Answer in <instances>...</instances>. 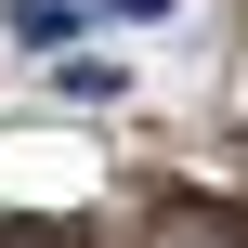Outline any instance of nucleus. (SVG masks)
<instances>
[{
	"instance_id": "nucleus-1",
	"label": "nucleus",
	"mask_w": 248,
	"mask_h": 248,
	"mask_svg": "<svg viewBox=\"0 0 248 248\" xmlns=\"http://www.w3.org/2000/svg\"><path fill=\"white\" fill-rule=\"evenodd\" d=\"M65 26H78V13H65V0H13V39H39V52H52V39H65Z\"/></svg>"
},
{
	"instance_id": "nucleus-2",
	"label": "nucleus",
	"mask_w": 248,
	"mask_h": 248,
	"mask_svg": "<svg viewBox=\"0 0 248 248\" xmlns=\"http://www.w3.org/2000/svg\"><path fill=\"white\" fill-rule=\"evenodd\" d=\"M105 13H170V0H105Z\"/></svg>"
}]
</instances>
